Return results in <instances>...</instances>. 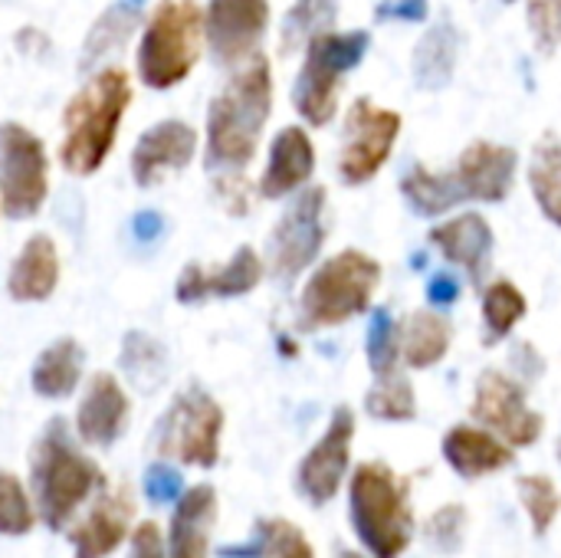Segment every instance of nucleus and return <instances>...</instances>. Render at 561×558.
Returning a JSON list of instances; mask_svg holds the SVG:
<instances>
[{
	"label": "nucleus",
	"instance_id": "nucleus-1",
	"mask_svg": "<svg viewBox=\"0 0 561 558\" xmlns=\"http://www.w3.org/2000/svg\"><path fill=\"white\" fill-rule=\"evenodd\" d=\"M273 109V69L263 53L240 62L230 82L210 99L207 109V171H243L263 138ZM224 178V181H230Z\"/></svg>",
	"mask_w": 561,
	"mask_h": 558
},
{
	"label": "nucleus",
	"instance_id": "nucleus-2",
	"mask_svg": "<svg viewBox=\"0 0 561 558\" xmlns=\"http://www.w3.org/2000/svg\"><path fill=\"white\" fill-rule=\"evenodd\" d=\"M516 151L496 141H473L447 171L414 164L401 178V194L417 217H440L467 201L500 204L516 184Z\"/></svg>",
	"mask_w": 561,
	"mask_h": 558
},
{
	"label": "nucleus",
	"instance_id": "nucleus-3",
	"mask_svg": "<svg viewBox=\"0 0 561 558\" xmlns=\"http://www.w3.org/2000/svg\"><path fill=\"white\" fill-rule=\"evenodd\" d=\"M131 102V82L125 69L95 72L62 112V145L59 161L69 174H95L115 148L118 125Z\"/></svg>",
	"mask_w": 561,
	"mask_h": 558
},
{
	"label": "nucleus",
	"instance_id": "nucleus-4",
	"mask_svg": "<svg viewBox=\"0 0 561 558\" xmlns=\"http://www.w3.org/2000/svg\"><path fill=\"white\" fill-rule=\"evenodd\" d=\"M105 483L95 460H89L76 437L69 434L66 421H49L39 434L33 457H30V490L36 520L59 533L69 526L76 510Z\"/></svg>",
	"mask_w": 561,
	"mask_h": 558
},
{
	"label": "nucleus",
	"instance_id": "nucleus-5",
	"mask_svg": "<svg viewBox=\"0 0 561 558\" xmlns=\"http://www.w3.org/2000/svg\"><path fill=\"white\" fill-rule=\"evenodd\" d=\"M348 520L371 558H401L414 539L411 480L388 464H362L348 487Z\"/></svg>",
	"mask_w": 561,
	"mask_h": 558
},
{
	"label": "nucleus",
	"instance_id": "nucleus-6",
	"mask_svg": "<svg viewBox=\"0 0 561 558\" xmlns=\"http://www.w3.org/2000/svg\"><path fill=\"white\" fill-rule=\"evenodd\" d=\"M381 286V263L365 250H342L329 257L306 280L299 296V326L335 329L362 312H368L375 293Z\"/></svg>",
	"mask_w": 561,
	"mask_h": 558
},
{
	"label": "nucleus",
	"instance_id": "nucleus-7",
	"mask_svg": "<svg viewBox=\"0 0 561 558\" xmlns=\"http://www.w3.org/2000/svg\"><path fill=\"white\" fill-rule=\"evenodd\" d=\"M204 13L194 0H161L138 43V76L148 89H174L201 59Z\"/></svg>",
	"mask_w": 561,
	"mask_h": 558
},
{
	"label": "nucleus",
	"instance_id": "nucleus-8",
	"mask_svg": "<svg viewBox=\"0 0 561 558\" xmlns=\"http://www.w3.org/2000/svg\"><path fill=\"white\" fill-rule=\"evenodd\" d=\"M371 36L365 30H352V33L325 30L306 43V59L293 86V105L309 125L322 128L335 118L342 79L362 66Z\"/></svg>",
	"mask_w": 561,
	"mask_h": 558
},
{
	"label": "nucleus",
	"instance_id": "nucleus-9",
	"mask_svg": "<svg viewBox=\"0 0 561 558\" xmlns=\"http://www.w3.org/2000/svg\"><path fill=\"white\" fill-rule=\"evenodd\" d=\"M224 408L201 388H184L154 428V447L161 457H174L187 467L210 470L220 460Z\"/></svg>",
	"mask_w": 561,
	"mask_h": 558
},
{
	"label": "nucleus",
	"instance_id": "nucleus-10",
	"mask_svg": "<svg viewBox=\"0 0 561 558\" xmlns=\"http://www.w3.org/2000/svg\"><path fill=\"white\" fill-rule=\"evenodd\" d=\"M49 194V158L43 141L16 125H0V210L10 220L39 214Z\"/></svg>",
	"mask_w": 561,
	"mask_h": 558
},
{
	"label": "nucleus",
	"instance_id": "nucleus-11",
	"mask_svg": "<svg viewBox=\"0 0 561 558\" xmlns=\"http://www.w3.org/2000/svg\"><path fill=\"white\" fill-rule=\"evenodd\" d=\"M398 135H401V115L394 109L375 105L371 99H355L345 115L339 178L352 187L368 184L388 164Z\"/></svg>",
	"mask_w": 561,
	"mask_h": 558
},
{
	"label": "nucleus",
	"instance_id": "nucleus-12",
	"mask_svg": "<svg viewBox=\"0 0 561 558\" xmlns=\"http://www.w3.org/2000/svg\"><path fill=\"white\" fill-rule=\"evenodd\" d=\"M325 187H306L289 210L279 217V224L270 234V270L279 283H293L302 276L316 257L322 253L329 224H325Z\"/></svg>",
	"mask_w": 561,
	"mask_h": 558
},
{
	"label": "nucleus",
	"instance_id": "nucleus-13",
	"mask_svg": "<svg viewBox=\"0 0 561 558\" xmlns=\"http://www.w3.org/2000/svg\"><path fill=\"white\" fill-rule=\"evenodd\" d=\"M470 414L510 447H533L546 431V418L529 408L526 388L496 368L477 378Z\"/></svg>",
	"mask_w": 561,
	"mask_h": 558
},
{
	"label": "nucleus",
	"instance_id": "nucleus-14",
	"mask_svg": "<svg viewBox=\"0 0 561 558\" xmlns=\"http://www.w3.org/2000/svg\"><path fill=\"white\" fill-rule=\"evenodd\" d=\"M352 437H355V414L352 408H335L325 434L312 444V451L299 460L296 490L309 506H325L339 497L342 480L352 460Z\"/></svg>",
	"mask_w": 561,
	"mask_h": 558
},
{
	"label": "nucleus",
	"instance_id": "nucleus-15",
	"mask_svg": "<svg viewBox=\"0 0 561 558\" xmlns=\"http://www.w3.org/2000/svg\"><path fill=\"white\" fill-rule=\"evenodd\" d=\"M270 26L266 0H210L204 13V36L220 66L250 59Z\"/></svg>",
	"mask_w": 561,
	"mask_h": 558
},
{
	"label": "nucleus",
	"instance_id": "nucleus-16",
	"mask_svg": "<svg viewBox=\"0 0 561 558\" xmlns=\"http://www.w3.org/2000/svg\"><path fill=\"white\" fill-rule=\"evenodd\" d=\"M263 280V260L256 257L253 247H240L224 266L204 270L201 263H187L178 273L174 296L178 303H204V299H237L247 296L260 286Z\"/></svg>",
	"mask_w": 561,
	"mask_h": 558
},
{
	"label": "nucleus",
	"instance_id": "nucleus-17",
	"mask_svg": "<svg viewBox=\"0 0 561 558\" xmlns=\"http://www.w3.org/2000/svg\"><path fill=\"white\" fill-rule=\"evenodd\" d=\"M427 240H431V247L440 250V257L450 266L463 270L473 286L486 283V273L493 266V227L483 214H477V210L454 214L450 220L437 224L427 234Z\"/></svg>",
	"mask_w": 561,
	"mask_h": 558
},
{
	"label": "nucleus",
	"instance_id": "nucleus-18",
	"mask_svg": "<svg viewBox=\"0 0 561 558\" xmlns=\"http://www.w3.org/2000/svg\"><path fill=\"white\" fill-rule=\"evenodd\" d=\"M131 516H135L131 497L122 487L118 490H108V483H102L99 487V500L89 506V513L82 516V523L76 529H69L72 558L112 556L128 539Z\"/></svg>",
	"mask_w": 561,
	"mask_h": 558
},
{
	"label": "nucleus",
	"instance_id": "nucleus-19",
	"mask_svg": "<svg viewBox=\"0 0 561 558\" xmlns=\"http://www.w3.org/2000/svg\"><path fill=\"white\" fill-rule=\"evenodd\" d=\"M194 151L197 132L187 122H158L138 138L131 151V178L138 181V187H154L158 181H164V174L187 168L194 161Z\"/></svg>",
	"mask_w": 561,
	"mask_h": 558
},
{
	"label": "nucleus",
	"instance_id": "nucleus-20",
	"mask_svg": "<svg viewBox=\"0 0 561 558\" xmlns=\"http://www.w3.org/2000/svg\"><path fill=\"white\" fill-rule=\"evenodd\" d=\"M128 414H131V401H128L125 388L118 385V378L108 372H99L79 401L76 434L89 447H112L125 434Z\"/></svg>",
	"mask_w": 561,
	"mask_h": 558
},
{
	"label": "nucleus",
	"instance_id": "nucleus-21",
	"mask_svg": "<svg viewBox=\"0 0 561 558\" xmlns=\"http://www.w3.org/2000/svg\"><path fill=\"white\" fill-rule=\"evenodd\" d=\"M312 171H316V145L306 128L289 125L270 145V161L260 178V197L266 201L289 197L293 191L309 184Z\"/></svg>",
	"mask_w": 561,
	"mask_h": 558
},
{
	"label": "nucleus",
	"instance_id": "nucleus-22",
	"mask_svg": "<svg viewBox=\"0 0 561 558\" xmlns=\"http://www.w3.org/2000/svg\"><path fill=\"white\" fill-rule=\"evenodd\" d=\"M440 454L450 464V470L463 480H480V477L500 474L510 464H516V454L506 441H500L493 431L473 428V424L450 428L444 434Z\"/></svg>",
	"mask_w": 561,
	"mask_h": 558
},
{
	"label": "nucleus",
	"instance_id": "nucleus-23",
	"mask_svg": "<svg viewBox=\"0 0 561 558\" xmlns=\"http://www.w3.org/2000/svg\"><path fill=\"white\" fill-rule=\"evenodd\" d=\"M217 523V493L197 483L178 497L164 553L168 558H210V533Z\"/></svg>",
	"mask_w": 561,
	"mask_h": 558
},
{
	"label": "nucleus",
	"instance_id": "nucleus-24",
	"mask_svg": "<svg viewBox=\"0 0 561 558\" xmlns=\"http://www.w3.org/2000/svg\"><path fill=\"white\" fill-rule=\"evenodd\" d=\"M56 283H59V253H56V243L46 237V234H33L13 266H10V276H7V293L10 299L16 303H43L56 293Z\"/></svg>",
	"mask_w": 561,
	"mask_h": 558
},
{
	"label": "nucleus",
	"instance_id": "nucleus-25",
	"mask_svg": "<svg viewBox=\"0 0 561 558\" xmlns=\"http://www.w3.org/2000/svg\"><path fill=\"white\" fill-rule=\"evenodd\" d=\"M398 342H401V362L408 368L424 372L447 358L454 342V326L447 316L434 309H417L398 326Z\"/></svg>",
	"mask_w": 561,
	"mask_h": 558
},
{
	"label": "nucleus",
	"instance_id": "nucleus-26",
	"mask_svg": "<svg viewBox=\"0 0 561 558\" xmlns=\"http://www.w3.org/2000/svg\"><path fill=\"white\" fill-rule=\"evenodd\" d=\"M457 62H460V33L444 16L417 39L411 56V76L421 89H444L450 86Z\"/></svg>",
	"mask_w": 561,
	"mask_h": 558
},
{
	"label": "nucleus",
	"instance_id": "nucleus-27",
	"mask_svg": "<svg viewBox=\"0 0 561 558\" xmlns=\"http://www.w3.org/2000/svg\"><path fill=\"white\" fill-rule=\"evenodd\" d=\"M82 378V349L76 339H56L53 345H46L33 365L30 385L39 398L49 401H62L76 391Z\"/></svg>",
	"mask_w": 561,
	"mask_h": 558
},
{
	"label": "nucleus",
	"instance_id": "nucleus-28",
	"mask_svg": "<svg viewBox=\"0 0 561 558\" xmlns=\"http://www.w3.org/2000/svg\"><path fill=\"white\" fill-rule=\"evenodd\" d=\"M529 187L546 220L561 230V138L556 132H546L533 148Z\"/></svg>",
	"mask_w": 561,
	"mask_h": 558
},
{
	"label": "nucleus",
	"instance_id": "nucleus-29",
	"mask_svg": "<svg viewBox=\"0 0 561 558\" xmlns=\"http://www.w3.org/2000/svg\"><path fill=\"white\" fill-rule=\"evenodd\" d=\"M224 558H316L306 533L286 520H260L253 539L237 549H220Z\"/></svg>",
	"mask_w": 561,
	"mask_h": 558
},
{
	"label": "nucleus",
	"instance_id": "nucleus-30",
	"mask_svg": "<svg viewBox=\"0 0 561 558\" xmlns=\"http://www.w3.org/2000/svg\"><path fill=\"white\" fill-rule=\"evenodd\" d=\"M529 303L513 280H496L483 286V342L500 345L526 319Z\"/></svg>",
	"mask_w": 561,
	"mask_h": 558
},
{
	"label": "nucleus",
	"instance_id": "nucleus-31",
	"mask_svg": "<svg viewBox=\"0 0 561 558\" xmlns=\"http://www.w3.org/2000/svg\"><path fill=\"white\" fill-rule=\"evenodd\" d=\"M141 3H145V0H115V3L95 20V26H92L89 36H85V46H82V59H79L82 69H92L102 56H108L112 49L125 46L131 26L138 23Z\"/></svg>",
	"mask_w": 561,
	"mask_h": 558
},
{
	"label": "nucleus",
	"instance_id": "nucleus-32",
	"mask_svg": "<svg viewBox=\"0 0 561 558\" xmlns=\"http://www.w3.org/2000/svg\"><path fill=\"white\" fill-rule=\"evenodd\" d=\"M335 16H339V0H296L283 20V33H279L283 53L306 49L312 36L335 26Z\"/></svg>",
	"mask_w": 561,
	"mask_h": 558
},
{
	"label": "nucleus",
	"instance_id": "nucleus-33",
	"mask_svg": "<svg viewBox=\"0 0 561 558\" xmlns=\"http://www.w3.org/2000/svg\"><path fill=\"white\" fill-rule=\"evenodd\" d=\"M365 411H368L375 421H391V424L414 421V418H417V395H414V385H411L401 372H391V375L375 378L371 391L365 395Z\"/></svg>",
	"mask_w": 561,
	"mask_h": 558
},
{
	"label": "nucleus",
	"instance_id": "nucleus-34",
	"mask_svg": "<svg viewBox=\"0 0 561 558\" xmlns=\"http://www.w3.org/2000/svg\"><path fill=\"white\" fill-rule=\"evenodd\" d=\"M516 490H519V503L529 513L533 533L539 539L549 536L552 523L559 520L561 513V493L559 487H556V480L546 477V474H526V477H519Z\"/></svg>",
	"mask_w": 561,
	"mask_h": 558
},
{
	"label": "nucleus",
	"instance_id": "nucleus-35",
	"mask_svg": "<svg viewBox=\"0 0 561 558\" xmlns=\"http://www.w3.org/2000/svg\"><path fill=\"white\" fill-rule=\"evenodd\" d=\"M365 355H368V368H371L375 378L398 372V365H401V342H398V322L391 319L388 309H378L371 316Z\"/></svg>",
	"mask_w": 561,
	"mask_h": 558
},
{
	"label": "nucleus",
	"instance_id": "nucleus-36",
	"mask_svg": "<svg viewBox=\"0 0 561 558\" xmlns=\"http://www.w3.org/2000/svg\"><path fill=\"white\" fill-rule=\"evenodd\" d=\"M33 523H36V510L20 477H13L10 470H0V536L20 539L33 529Z\"/></svg>",
	"mask_w": 561,
	"mask_h": 558
},
{
	"label": "nucleus",
	"instance_id": "nucleus-37",
	"mask_svg": "<svg viewBox=\"0 0 561 558\" xmlns=\"http://www.w3.org/2000/svg\"><path fill=\"white\" fill-rule=\"evenodd\" d=\"M122 368L128 372V378L141 382L145 388L158 385L164 378V349H161V342H154V339H148L141 332L125 335Z\"/></svg>",
	"mask_w": 561,
	"mask_h": 558
},
{
	"label": "nucleus",
	"instance_id": "nucleus-38",
	"mask_svg": "<svg viewBox=\"0 0 561 558\" xmlns=\"http://www.w3.org/2000/svg\"><path fill=\"white\" fill-rule=\"evenodd\" d=\"M526 20L533 43L542 56H552L561 43V0H529Z\"/></svg>",
	"mask_w": 561,
	"mask_h": 558
},
{
	"label": "nucleus",
	"instance_id": "nucleus-39",
	"mask_svg": "<svg viewBox=\"0 0 561 558\" xmlns=\"http://www.w3.org/2000/svg\"><path fill=\"white\" fill-rule=\"evenodd\" d=\"M431 546H437L440 553H457L463 546V533H467V510L460 503H447L440 506L427 526H424Z\"/></svg>",
	"mask_w": 561,
	"mask_h": 558
},
{
	"label": "nucleus",
	"instance_id": "nucleus-40",
	"mask_svg": "<svg viewBox=\"0 0 561 558\" xmlns=\"http://www.w3.org/2000/svg\"><path fill=\"white\" fill-rule=\"evenodd\" d=\"M141 490H145L148 503H154V506L174 503V500L184 493V474H181L178 467H171V464L158 460V464H151V467L145 470Z\"/></svg>",
	"mask_w": 561,
	"mask_h": 558
},
{
	"label": "nucleus",
	"instance_id": "nucleus-41",
	"mask_svg": "<svg viewBox=\"0 0 561 558\" xmlns=\"http://www.w3.org/2000/svg\"><path fill=\"white\" fill-rule=\"evenodd\" d=\"M128 558H168V553H164V539H161V533H158L154 523H141V526L131 533Z\"/></svg>",
	"mask_w": 561,
	"mask_h": 558
},
{
	"label": "nucleus",
	"instance_id": "nucleus-42",
	"mask_svg": "<svg viewBox=\"0 0 561 558\" xmlns=\"http://www.w3.org/2000/svg\"><path fill=\"white\" fill-rule=\"evenodd\" d=\"M427 0H394L378 7V20H424Z\"/></svg>",
	"mask_w": 561,
	"mask_h": 558
},
{
	"label": "nucleus",
	"instance_id": "nucleus-43",
	"mask_svg": "<svg viewBox=\"0 0 561 558\" xmlns=\"http://www.w3.org/2000/svg\"><path fill=\"white\" fill-rule=\"evenodd\" d=\"M427 293H431V303H437V306H447V303H454L457 299V293H460V283H457V276L454 273H434V280H431V286H427Z\"/></svg>",
	"mask_w": 561,
	"mask_h": 558
},
{
	"label": "nucleus",
	"instance_id": "nucleus-44",
	"mask_svg": "<svg viewBox=\"0 0 561 558\" xmlns=\"http://www.w3.org/2000/svg\"><path fill=\"white\" fill-rule=\"evenodd\" d=\"M161 217L154 214V210H141L135 220H131V234L138 237V240H154L158 234H161Z\"/></svg>",
	"mask_w": 561,
	"mask_h": 558
},
{
	"label": "nucleus",
	"instance_id": "nucleus-45",
	"mask_svg": "<svg viewBox=\"0 0 561 558\" xmlns=\"http://www.w3.org/2000/svg\"><path fill=\"white\" fill-rule=\"evenodd\" d=\"M335 558H365V556H362V553H355V549H339Z\"/></svg>",
	"mask_w": 561,
	"mask_h": 558
},
{
	"label": "nucleus",
	"instance_id": "nucleus-46",
	"mask_svg": "<svg viewBox=\"0 0 561 558\" xmlns=\"http://www.w3.org/2000/svg\"><path fill=\"white\" fill-rule=\"evenodd\" d=\"M503 3H513V0H503Z\"/></svg>",
	"mask_w": 561,
	"mask_h": 558
},
{
	"label": "nucleus",
	"instance_id": "nucleus-47",
	"mask_svg": "<svg viewBox=\"0 0 561 558\" xmlns=\"http://www.w3.org/2000/svg\"><path fill=\"white\" fill-rule=\"evenodd\" d=\"M559 454H561V447H559Z\"/></svg>",
	"mask_w": 561,
	"mask_h": 558
}]
</instances>
